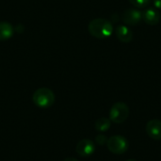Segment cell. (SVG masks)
<instances>
[{
    "label": "cell",
    "mask_w": 161,
    "mask_h": 161,
    "mask_svg": "<svg viewBox=\"0 0 161 161\" xmlns=\"http://www.w3.org/2000/svg\"><path fill=\"white\" fill-rule=\"evenodd\" d=\"M126 161H137V160H136V159H132V158H131V159H128V160H126Z\"/></svg>",
    "instance_id": "17"
},
{
    "label": "cell",
    "mask_w": 161,
    "mask_h": 161,
    "mask_svg": "<svg viewBox=\"0 0 161 161\" xmlns=\"http://www.w3.org/2000/svg\"><path fill=\"white\" fill-rule=\"evenodd\" d=\"M63 161H78L76 158H65Z\"/></svg>",
    "instance_id": "16"
},
{
    "label": "cell",
    "mask_w": 161,
    "mask_h": 161,
    "mask_svg": "<svg viewBox=\"0 0 161 161\" xmlns=\"http://www.w3.org/2000/svg\"><path fill=\"white\" fill-rule=\"evenodd\" d=\"M142 20V12L135 8H130L125 10L122 15V21L128 25H137Z\"/></svg>",
    "instance_id": "5"
},
{
    "label": "cell",
    "mask_w": 161,
    "mask_h": 161,
    "mask_svg": "<svg viewBox=\"0 0 161 161\" xmlns=\"http://www.w3.org/2000/svg\"><path fill=\"white\" fill-rule=\"evenodd\" d=\"M13 33L14 28L8 22H0V41H6L10 39Z\"/></svg>",
    "instance_id": "10"
},
{
    "label": "cell",
    "mask_w": 161,
    "mask_h": 161,
    "mask_svg": "<svg viewBox=\"0 0 161 161\" xmlns=\"http://www.w3.org/2000/svg\"><path fill=\"white\" fill-rule=\"evenodd\" d=\"M146 132L147 135L155 140L160 141L161 140V121L159 120H151L146 125Z\"/></svg>",
    "instance_id": "7"
},
{
    "label": "cell",
    "mask_w": 161,
    "mask_h": 161,
    "mask_svg": "<svg viewBox=\"0 0 161 161\" xmlns=\"http://www.w3.org/2000/svg\"><path fill=\"white\" fill-rule=\"evenodd\" d=\"M95 142H97V144H99V145H104V144H107L108 138H107L105 135L100 134V135L96 136V138H95Z\"/></svg>",
    "instance_id": "13"
},
{
    "label": "cell",
    "mask_w": 161,
    "mask_h": 161,
    "mask_svg": "<svg viewBox=\"0 0 161 161\" xmlns=\"http://www.w3.org/2000/svg\"><path fill=\"white\" fill-rule=\"evenodd\" d=\"M115 33L119 41L122 42L128 43L133 40V32L125 25H119L115 28Z\"/></svg>",
    "instance_id": "9"
},
{
    "label": "cell",
    "mask_w": 161,
    "mask_h": 161,
    "mask_svg": "<svg viewBox=\"0 0 161 161\" xmlns=\"http://www.w3.org/2000/svg\"><path fill=\"white\" fill-rule=\"evenodd\" d=\"M153 3L157 9H161V0H153Z\"/></svg>",
    "instance_id": "14"
},
{
    "label": "cell",
    "mask_w": 161,
    "mask_h": 161,
    "mask_svg": "<svg viewBox=\"0 0 161 161\" xmlns=\"http://www.w3.org/2000/svg\"><path fill=\"white\" fill-rule=\"evenodd\" d=\"M129 116V108L124 102L115 103L109 110V120L115 124L124 123Z\"/></svg>",
    "instance_id": "3"
},
{
    "label": "cell",
    "mask_w": 161,
    "mask_h": 161,
    "mask_svg": "<svg viewBox=\"0 0 161 161\" xmlns=\"http://www.w3.org/2000/svg\"><path fill=\"white\" fill-rule=\"evenodd\" d=\"M111 121L109 118L102 117L95 122V129L99 132H106L110 128Z\"/></svg>",
    "instance_id": "11"
},
{
    "label": "cell",
    "mask_w": 161,
    "mask_h": 161,
    "mask_svg": "<svg viewBox=\"0 0 161 161\" xmlns=\"http://www.w3.org/2000/svg\"><path fill=\"white\" fill-rule=\"evenodd\" d=\"M135 8H145L147 7L150 3L151 0H128Z\"/></svg>",
    "instance_id": "12"
},
{
    "label": "cell",
    "mask_w": 161,
    "mask_h": 161,
    "mask_svg": "<svg viewBox=\"0 0 161 161\" xmlns=\"http://www.w3.org/2000/svg\"><path fill=\"white\" fill-rule=\"evenodd\" d=\"M142 20L150 25H156L160 21V13L156 8H148L142 11Z\"/></svg>",
    "instance_id": "8"
},
{
    "label": "cell",
    "mask_w": 161,
    "mask_h": 161,
    "mask_svg": "<svg viewBox=\"0 0 161 161\" xmlns=\"http://www.w3.org/2000/svg\"><path fill=\"white\" fill-rule=\"evenodd\" d=\"M75 151L76 153L83 158H88L91 157L94 152H95V145L94 142L89 139H84L81 140L76 147H75Z\"/></svg>",
    "instance_id": "6"
},
{
    "label": "cell",
    "mask_w": 161,
    "mask_h": 161,
    "mask_svg": "<svg viewBox=\"0 0 161 161\" xmlns=\"http://www.w3.org/2000/svg\"><path fill=\"white\" fill-rule=\"evenodd\" d=\"M33 103L42 108L51 107L55 102V94L48 88H40L35 91L32 96Z\"/></svg>",
    "instance_id": "2"
},
{
    "label": "cell",
    "mask_w": 161,
    "mask_h": 161,
    "mask_svg": "<svg viewBox=\"0 0 161 161\" xmlns=\"http://www.w3.org/2000/svg\"><path fill=\"white\" fill-rule=\"evenodd\" d=\"M88 30L92 36L97 39H107L113 32V25L109 20L104 18H96L89 23Z\"/></svg>",
    "instance_id": "1"
},
{
    "label": "cell",
    "mask_w": 161,
    "mask_h": 161,
    "mask_svg": "<svg viewBox=\"0 0 161 161\" xmlns=\"http://www.w3.org/2000/svg\"><path fill=\"white\" fill-rule=\"evenodd\" d=\"M14 31H16V32H18V33H22V32L24 31V26H23V25H21V24L17 25L15 26V30H14Z\"/></svg>",
    "instance_id": "15"
},
{
    "label": "cell",
    "mask_w": 161,
    "mask_h": 161,
    "mask_svg": "<svg viewBox=\"0 0 161 161\" xmlns=\"http://www.w3.org/2000/svg\"><path fill=\"white\" fill-rule=\"evenodd\" d=\"M107 147L114 155H123L128 150L129 143L123 136H112L108 139Z\"/></svg>",
    "instance_id": "4"
}]
</instances>
